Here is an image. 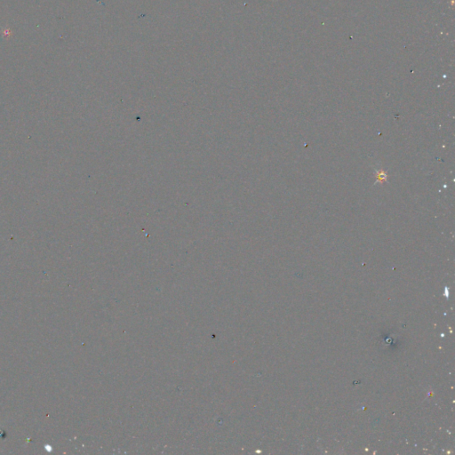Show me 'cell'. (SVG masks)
Returning <instances> with one entry per match:
<instances>
[{"label": "cell", "instance_id": "obj_1", "mask_svg": "<svg viewBox=\"0 0 455 455\" xmlns=\"http://www.w3.org/2000/svg\"><path fill=\"white\" fill-rule=\"evenodd\" d=\"M377 178L378 181L382 182V181H386V173L384 172H381V173H377Z\"/></svg>", "mask_w": 455, "mask_h": 455}]
</instances>
